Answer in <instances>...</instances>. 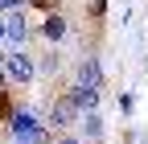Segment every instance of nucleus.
Instances as JSON below:
<instances>
[{
    "label": "nucleus",
    "mask_w": 148,
    "mask_h": 144,
    "mask_svg": "<svg viewBox=\"0 0 148 144\" xmlns=\"http://www.w3.org/2000/svg\"><path fill=\"white\" fill-rule=\"evenodd\" d=\"M74 103H78V111H90V107L99 103V91H90V86H78V91H70Z\"/></svg>",
    "instance_id": "nucleus-7"
},
{
    "label": "nucleus",
    "mask_w": 148,
    "mask_h": 144,
    "mask_svg": "<svg viewBox=\"0 0 148 144\" xmlns=\"http://www.w3.org/2000/svg\"><path fill=\"white\" fill-rule=\"evenodd\" d=\"M82 132H86V136H99V132H103V119H99L95 111H86V119H82Z\"/></svg>",
    "instance_id": "nucleus-8"
},
{
    "label": "nucleus",
    "mask_w": 148,
    "mask_h": 144,
    "mask_svg": "<svg viewBox=\"0 0 148 144\" xmlns=\"http://www.w3.org/2000/svg\"><path fill=\"white\" fill-rule=\"evenodd\" d=\"M33 4H41V8H49V4H53V0H33Z\"/></svg>",
    "instance_id": "nucleus-12"
},
{
    "label": "nucleus",
    "mask_w": 148,
    "mask_h": 144,
    "mask_svg": "<svg viewBox=\"0 0 148 144\" xmlns=\"http://www.w3.org/2000/svg\"><path fill=\"white\" fill-rule=\"evenodd\" d=\"M62 144H78V140H62Z\"/></svg>",
    "instance_id": "nucleus-14"
},
{
    "label": "nucleus",
    "mask_w": 148,
    "mask_h": 144,
    "mask_svg": "<svg viewBox=\"0 0 148 144\" xmlns=\"http://www.w3.org/2000/svg\"><path fill=\"white\" fill-rule=\"evenodd\" d=\"M103 4H107V0H90V12L99 16V12H103Z\"/></svg>",
    "instance_id": "nucleus-11"
},
{
    "label": "nucleus",
    "mask_w": 148,
    "mask_h": 144,
    "mask_svg": "<svg viewBox=\"0 0 148 144\" xmlns=\"http://www.w3.org/2000/svg\"><path fill=\"white\" fill-rule=\"evenodd\" d=\"M25 0H0V8H21Z\"/></svg>",
    "instance_id": "nucleus-10"
},
{
    "label": "nucleus",
    "mask_w": 148,
    "mask_h": 144,
    "mask_svg": "<svg viewBox=\"0 0 148 144\" xmlns=\"http://www.w3.org/2000/svg\"><path fill=\"white\" fill-rule=\"evenodd\" d=\"M0 119H12V115H8V95H4V91H0Z\"/></svg>",
    "instance_id": "nucleus-9"
},
{
    "label": "nucleus",
    "mask_w": 148,
    "mask_h": 144,
    "mask_svg": "<svg viewBox=\"0 0 148 144\" xmlns=\"http://www.w3.org/2000/svg\"><path fill=\"white\" fill-rule=\"evenodd\" d=\"M74 119H78V103H74V95H62L58 103H53V115H49V123L66 128V123H74Z\"/></svg>",
    "instance_id": "nucleus-4"
},
{
    "label": "nucleus",
    "mask_w": 148,
    "mask_h": 144,
    "mask_svg": "<svg viewBox=\"0 0 148 144\" xmlns=\"http://www.w3.org/2000/svg\"><path fill=\"white\" fill-rule=\"evenodd\" d=\"M25 16L21 12H12V16H4V37H12V41H25Z\"/></svg>",
    "instance_id": "nucleus-6"
},
{
    "label": "nucleus",
    "mask_w": 148,
    "mask_h": 144,
    "mask_svg": "<svg viewBox=\"0 0 148 144\" xmlns=\"http://www.w3.org/2000/svg\"><path fill=\"white\" fill-rule=\"evenodd\" d=\"M4 74L12 82H29L33 78V62L25 58V53H12V58H4Z\"/></svg>",
    "instance_id": "nucleus-2"
},
{
    "label": "nucleus",
    "mask_w": 148,
    "mask_h": 144,
    "mask_svg": "<svg viewBox=\"0 0 148 144\" xmlns=\"http://www.w3.org/2000/svg\"><path fill=\"white\" fill-rule=\"evenodd\" d=\"M78 86H90V91H103V70L95 58H82L78 62Z\"/></svg>",
    "instance_id": "nucleus-3"
},
{
    "label": "nucleus",
    "mask_w": 148,
    "mask_h": 144,
    "mask_svg": "<svg viewBox=\"0 0 148 144\" xmlns=\"http://www.w3.org/2000/svg\"><path fill=\"white\" fill-rule=\"evenodd\" d=\"M62 33H66V21H62V16H53V12H45V21H41V37H45V41H58Z\"/></svg>",
    "instance_id": "nucleus-5"
},
{
    "label": "nucleus",
    "mask_w": 148,
    "mask_h": 144,
    "mask_svg": "<svg viewBox=\"0 0 148 144\" xmlns=\"http://www.w3.org/2000/svg\"><path fill=\"white\" fill-rule=\"evenodd\" d=\"M8 128H12L16 140H41V123H37V115H29V111H16L8 119Z\"/></svg>",
    "instance_id": "nucleus-1"
},
{
    "label": "nucleus",
    "mask_w": 148,
    "mask_h": 144,
    "mask_svg": "<svg viewBox=\"0 0 148 144\" xmlns=\"http://www.w3.org/2000/svg\"><path fill=\"white\" fill-rule=\"evenodd\" d=\"M21 144H41V140H21Z\"/></svg>",
    "instance_id": "nucleus-13"
}]
</instances>
